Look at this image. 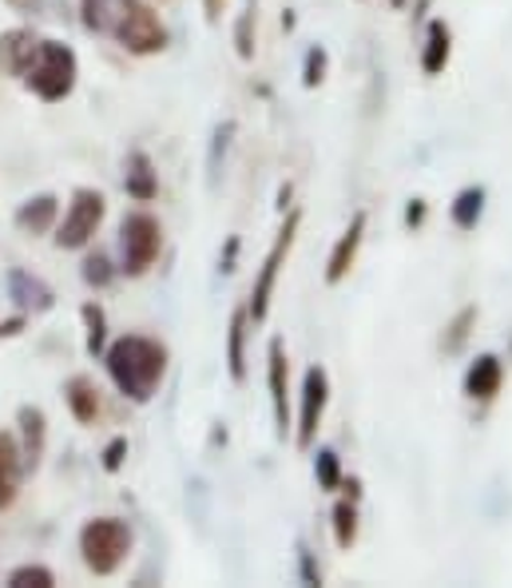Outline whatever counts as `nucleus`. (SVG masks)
Here are the masks:
<instances>
[{
    "instance_id": "obj_1",
    "label": "nucleus",
    "mask_w": 512,
    "mask_h": 588,
    "mask_svg": "<svg viewBox=\"0 0 512 588\" xmlns=\"http://www.w3.org/2000/svg\"><path fill=\"white\" fill-rule=\"evenodd\" d=\"M84 24L92 32H108L136 56L163 52L168 29L159 24L156 9L143 0H84Z\"/></svg>"
},
{
    "instance_id": "obj_2",
    "label": "nucleus",
    "mask_w": 512,
    "mask_h": 588,
    "mask_svg": "<svg viewBox=\"0 0 512 588\" xmlns=\"http://www.w3.org/2000/svg\"><path fill=\"white\" fill-rule=\"evenodd\" d=\"M168 370V350L143 334H124L108 350V374L119 386V394L131 402H148L163 382Z\"/></svg>"
},
{
    "instance_id": "obj_3",
    "label": "nucleus",
    "mask_w": 512,
    "mask_h": 588,
    "mask_svg": "<svg viewBox=\"0 0 512 588\" xmlns=\"http://www.w3.org/2000/svg\"><path fill=\"white\" fill-rule=\"evenodd\" d=\"M79 553L96 577H111L131 553V528L116 517H96L79 528Z\"/></svg>"
},
{
    "instance_id": "obj_4",
    "label": "nucleus",
    "mask_w": 512,
    "mask_h": 588,
    "mask_svg": "<svg viewBox=\"0 0 512 588\" xmlns=\"http://www.w3.org/2000/svg\"><path fill=\"white\" fill-rule=\"evenodd\" d=\"M24 81H29V88L36 92L40 100H49V104L64 100V96H72V88H76V52H72L68 44L40 41L36 61L24 72Z\"/></svg>"
},
{
    "instance_id": "obj_5",
    "label": "nucleus",
    "mask_w": 512,
    "mask_h": 588,
    "mask_svg": "<svg viewBox=\"0 0 512 588\" xmlns=\"http://www.w3.org/2000/svg\"><path fill=\"white\" fill-rule=\"evenodd\" d=\"M159 247H163V227H159V220H151L148 211H136V215L124 220L119 250H124V270L128 275H143L159 259Z\"/></svg>"
},
{
    "instance_id": "obj_6",
    "label": "nucleus",
    "mask_w": 512,
    "mask_h": 588,
    "mask_svg": "<svg viewBox=\"0 0 512 588\" xmlns=\"http://www.w3.org/2000/svg\"><path fill=\"white\" fill-rule=\"evenodd\" d=\"M104 211H108V203H104L99 191L79 188L68 203V215H64V223H60V231H56V247H64V250L88 247L92 235H96L99 223H104Z\"/></svg>"
},
{
    "instance_id": "obj_7",
    "label": "nucleus",
    "mask_w": 512,
    "mask_h": 588,
    "mask_svg": "<svg viewBox=\"0 0 512 588\" xmlns=\"http://www.w3.org/2000/svg\"><path fill=\"white\" fill-rule=\"evenodd\" d=\"M295 235H298V211L290 215V220H286V227L278 231L275 247H270L263 270H258L255 299H250V314H255V319H266V310H270V299H275V282H278V275H282L286 255H290V247H295Z\"/></svg>"
},
{
    "instance_id": "obj_8",
    "label": "nucleus",
    "mask_w": 512,
    "mask_h": 588,
    "mask_svg": "<svg viewBox=\"0 0 512 588\" xmlns=\"http://www.w3.org/2000/svg\"><path fill=\"white\" fill-rule=\"evenodd\" d=\"M326 398H330V382H326V370L314 366L306 370V386H302V421H298V446H310L318 434V421L326 414Z\"/></svg>"
},
{
    "instance_id": "obj_9",
    "label": "nucleus",
    "mask_w": 512,
    "mask_h": 588,
    "mask_svg": "<svg viewBox=\"0 0 512 588\" xmlns=\"http://www.w3.org/2000/svg\"><path fill=\"white\" fill-rule=\"evenodd\" d=\"M40 52V41L32 36L29 29H12L0 36V72H9V76H24L32 68Z\"/></svg>"
},
{
    "instance_id": "obj_10",
    "label": "nucleus",
    "mask_w": 512,
    "mask_h": 588,
    "mask_svg": "<svg viewBox=\"0 0 512 588\" xmlns=\"http://www.w3.org/2000/svg\"><path fill=\"white\" fill-rule=\"evenodd\" d=\"M20 473H24V453H20L12 434H0V509H9L17 501Z\"/></svg>"
},
{
    "instance_id": "obj_11",
    "label": "nucleus",
    "mask_w": 512,
    "mask_h": 588,
    "mask_svg": "<svg viewBox=\"0 0 512 588\" xmlns=\"http://www.w3.org/2000/svg\"><path fill=\"white\" fill-rule=\"evenodd\" d=\"M501 378H504L501 359H493V354H481V359L469 366V374H465V394H469V398H477V402H489V398H497Z\"/></svg>"
},
{
    "instance_id": "obj_12",
    "label": "nucleus",
    "mask_w": 512,
    "mask_h": 588,
    "mask_svg": "<svg viewBox=\"0 0 512 588\" xmlns=\"http://www.w3.org/2000/svg\"><path fill=\"white\" fill-rule=\"evenodd\" d=\"M362 231H365V215H354V223L345 227V235L338 239L334 255H330V267H326V282H342L350 275L358 259V247H362Z\"/></svg>"
},
{
    "instance_id": "obj_13",
    "label": "nucleus",
    "mask_w": 512,
    "mask_h": 588,
    "mask_svg": "<svg viewBox=\"0 0 512 588\" xmlns=\"http://www.w3.org/2000/svg\"><path fill=\"white\" fill-rule=\"evenodd\" d=\"M270 402H275L278 438H286V429H290V402H286V354H282V342H270Z\"/></svg>"
},
{
    "instance_id": "obj_14",
    "label": "nucleus",
    "mask_w": 512,
    "mask_h": 588,
    "mask_svg": "<svg viewBox=\"0 0 512 588\" xmlns=\"http://www.w3.org/2000/svg\"><path fill=\"white\" fill-rule=\"evenodd\" d=\"M64 398H68L76 421H84V426H92V421L99 418V389L92 386L88 378H72L68 386H64Z\"/></svg>"
},
{
    "instance_id": "obj_15",
    "label": "nucleus",
    "mask_w": 512,
    "mask_h": 588,
    "mask_svg": "<svg viewBox=\"0 0 512 588\" xmlns=\"http://www.w3.org/2000/svg\"><path fill=\"white\" fill-rule=\"evenodd\" d=\"M156 191H159V180H156V171H151V160L143 156V151H131V160H128V195L139 203H148L156 200Z\"/></svg>"
},
{
    "instance_id": "obj_16",
    "label": "nucleus",
    "mask_w": 512,
    "mask_h": 588,
    "mask_svg": "<svg viewBox=\"0 0 512 588\" xmlns=\"http://www.w3.org/2000/svg\"><path fill=\"white\" fill-rule=\"evenodd\" d=\"M52 220H56V200L52 195H36V200H29L17 211V227L29 231V235H44L52 227Z\"/></svg>"
},
{
    "instance_id": "obj_17",
    "label": "nucleus",
    "mask_w": 512,
    "mask_h": 588,
    "mask_svg": "<svg viewBox=\"0 0 512 588\" xmlns=\"http://www.w3.org/2000/svg\"><path fill=\"white\" fill-rule=\"evenodd\" d=\"M9 290H12V299L20 302L24 310H49L52 307V290L44 287V282H36V279H29L24 270H12L9 275Z\"/></svg>"
},
{
    "instance_id": "obj_18",
    "label": "nucleus",
    "mask_w": 512,
    "mask_h": 588,
    "mask_svg": "<svg viewBox=\"0 0 512 588\" xmlns=\"http://www.w3.org/2000/svg\"><path fill=\"white\" fill-rule=\"evenodd\" d=\"M247 310H235L231 319V342H227V362H231V378L243 382L247 378Z\"/></svg>"
},
{
    "instance_id": "obj_19",
    "label": "nucleus",
    "mask_w": 512,
    "mask_h": 588,
    "mask_svg": "<svg viewBox=\"0 0 512 588\" xmlns=\"http://www.w3.org/2000/svg\"><path fill=\"white\" fill-rule=\"evenodd\" d=\"M445 64H449V29H445L441 21H434V24H429V41H425L422 68L429 72V76H437Z\"/></svg>"
},
{
    "instance_id": "obj_20",
    "label": "nucleus",
    "mask_w": 512,
    "mask_h": 588,
    "mask_svg": "<svg viewBox=\"0 0 512 588\" xmlns=\"http://www.w3.org/2000/svg\"><path fill=\"white\" fill-rule=\"evenodd\" d=\"M20 421H24V438H29V446H24V466L36 469L40 453H44V414H40V409H20Z\"/></svg>"
},
{
    "instance_id": "obj_21",
    "label": "nucleus",
    "mask_w": 512,
    "mask_h": 588,
    "mask_svg": "<svg viewBox=\"0 0 512 588\" xmlns=\"http://www.w3.org/2000/svg\"><path fill=\"white\" fill-rule=\"evenodd\" d=\"M481 207H484V191L481 188L461 191V195H457V203H454V223L461 231H473L477 220H481Z\"/></svg>"
},
{
    "instance_id": "obj_22",
    "label": "nucleus",
    "mask_w": 512,
    "mask_h": 588,
    "mask_svg": "<svg viewBox=\"0 0 512 588\" xmlns=\"http://www.w3.org/2000/svg\"><path fill=\"white\" fill-rule=\"evenodd\" d=\"M56 585V577H52V568L44 565H20L12 568L9 577V588H52Z\"/></svg>"
},
{
    "instance_id": "obj_23",
    "label": "nucleus",
    "mask_w": 512,
    "mask_h": 588,
    "mask_svg": "<svg viewBox=\"0 0 512 588\" xmlns=\"http://www.w3.org/2000/svg\"><path fill=\"white\" fill-rule=\"evenodd\" d=\"M334 537H338V545H342V548H350V545H354V537H358V513H354V505H350V501H342V505L334 509Z\"/></svg>"
},
{
    "instance_id": "obj_24",
    "label": "nucleus",
    "mask_w": 512,
    "mask_h": 588,
    "mask_svg": "<svg viewBox=\"0 0 512 588\" xmlns=\"http://www.w3.org/2000/svg\"><path fill=\"white\" fill-rule=\"evenodd\" d=\"M473 319H477V310H473V307L461 310V314L454 319V327H449V339L441 342V346L449 350V354H457V350L465 346V339H469V327H473Z\"/></svg>"
},
{
    "instance_id": "obj_25",
    "label": "nucleus",
    "mask_w": 512,
    "mask_h": 588,
    "mask_svg": "<svg viewBox=\"0 0 512 588\" xmlns=\"http://www.w3.org/2000/svg\"><path fill=\"white\" fill-rule=\"evenodd\" d=\"M250 29H255V0H250L247 9H243V17H238V56H243V61H250V56H255V41H250Z\"/></svg>"
},
{
    "instance_id": "obj_26",
    "label": "nucleus",
    "mask_w": 512,
    "mask_h": 588,
    "mask_svg": "<svg viewBox=\"0 0 512 588\" xmlns=\"http://www.w3.org/2000/svg\"><path fill=\"white\" fill-rule=\"evenodd\" d=\"M84 319H88V354H99L104 350V310L99 307H84Z\"/></svg>"
},
{
    "instance_id": "obj_27",
    "label": "nucleus",
    "mask_w": 512,
    "mask_h": 588,
    "mask_svg": "<svg viewBox=\"0 0 512 588\" xmlns=\"http://www.w3.org/2000/svg\"><path fill=\"white\" fill-rule=\"evenodd\" d=\"M318 481H322V489L338 485V458L330 453V449H322V453H318Z\"/></svg>"
},
{
    "instance_id": "obj_28",
    "label": "nucleus",
    "mask_w": 512,
    "mask_h": 588,
    "mask_svg": "<svg viewBox=\"0 0 512 588\" xmlns=\"http://www.w3.org/2000/svg\"><path fill=\"white\" fill-rule=\"evenodd\" d=\"M84 279H88V282H96V287H104V282L111 279L108 259H99V255H96V259H88V263H84Z\"/></svg>"
},
{
    "instance_id": "obj_29",
    "label": "nucleus",
    "mask_w": 512,
    "mask_h": 588,
    "mask_svg": "<svg viewBox=\"0 0 512 588\" xmlns=\"http://www.w3.org/2000/svg\"><path fill=\"white\" fill-rule=\"evenodd\" d=\"M124 453H128V441L116 438L108 446V453H104V469H119V466H124Z\"/></svg>"
},
{
    "instance_id": "obj_30",
    "label": "nucleus",
    "mask_w": 512,
    "mask_h": 588,
    "mask_svg": "<svg viewBox=\"0 0 512 588\" xmlns=\"http://www.w3.org/2000/svg\"><path fill=\"white\" fill-rule=\"evenodd\" d=\"M322 68H326V56L322 52H310V64H306V84H310V88L322 81Z\"/></svg>"
},
{
    "instance_id": "obj_31",
    "label": "nucleus",
    "mask_w": 512,
    "mask_h": 588,
    "mask_svg": "<svg viewBox=\"0 0 512 588\" xmlns=\"http://www.w3.org/2000/svg\"><path fill=\"white\" fill-rule=\"evenodd\" d=\"M203 4H207V17H211V21H218V17H223V4H227V0H203Z\"/></svg>"
},
{
    "instance_id": "obj_32",
    "label": "nucleus",
    "mask_w": 512,
    "mask_h": 588,
    "mask_svg": "<svg viewBox=\"0 0 512 588\" xmlns=\"http://www.w3.org/2000/svg\"><path fill=\"white\" fill-rule=\"evenodd\" d=\"M20 330V319H12V322H4V327H0V334H17Z\"/></svg>"
},
{
    "instance_id": "obj_33",
    "label": "nucleus",
    "mask_w": 512,
    "mask_h": 588,
    "mask_svg": "<svg viewBox=\"0 0 512 588\" xmlns=\"http://www.w3.org/2000/svg\"><path fill=\"white\" fill-rule=\"evenodd\" d=\"M394 4H402V0H394Z\"/></svg>"
}]
</instances>
